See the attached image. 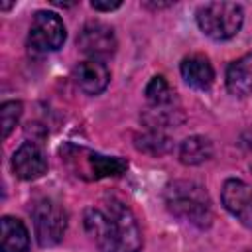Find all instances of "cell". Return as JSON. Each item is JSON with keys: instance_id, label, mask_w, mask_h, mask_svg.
Wrapping results in <instances>:
<instances>
[{"instance_id": "obj_1", "label": "cell", "mask_w": 252, "mask_h": 252, "mask_svg": "<svg viewBox=\"0 0 252 252\" xmlns=\"http://www.w3.org/2000/svg\"><path fill=\"white\" fill-rule=\"evenodd\" d=\"M163 201L167 211L199 228H207L213 222L211 199L203 185L191 179H177L169 183L163 191Z\"/></svg>"}, {"instance_id": "obj_2", "label": "cell", "mask_w": 252, "mask_h": 252, "mask_svg": "<svg viewBox=\"0 0 252 252\" xmlns=\"http://www.w3.org/2000/svg\"><path fill=\"white\" fill-rule=\"evenodd\" d=\"M244 12L236 2H207L197 10L199 30L215 41L232 39L240 32Z\"/></svg>"}, {"instance_id": "obj_3", "label": "cell", "mask_w": 252, "mask_h": 252, "mask_svg": "<svg viewBox=\"0 0 252 252\" xmlns=\"http://www.w3.org/2000/svg\"><path fill=\"white\" fill-rule=\"evenodd\" d=\"M33 230L39 246H55L63 240L67 230V213L53 199H41L32 211Z\"/></svg>"}, {"instance_id": "obj_4", "label": "cell", "mask_w": 252, "mask_h": 252, "mask_svg": "<svg viewBox=\"0 0 252 252\" xmlns=\"http://www.w3.org/2000/svg\"><path fill=\"white\" fill-rule=\"evenodd\" d=\"M67 37L65 24L55 12H37L32 20L30 26V45L35 51L47 53V51H57L63 47Z\"/></svg>"}, {"instance_id": "obj_5", "label": "cell", "mask_w": 252, "mask_h": 252, "mask_svg": "<svg viewBox=\"0 0 252 252\" xmlns=\"http://www.w3.org/2000/svg\"><path fill=\"white\" fill-rule=\"evenodd\" d=\"M104 211L108 213V217L114 224L120 250L122 252H140L144 240H142V230H140V224H138L134 213L118 199L106 201Z\"/></svg>"}, {"instance_id": "obj_6", "label": "cell", "mask_w": 252, "mask_h": 252, "mask_svg": "<svg viewBox=\"0 0 252 252\" xmlns=\"http://www.w3.org/2000/svg\"><path fill=\"white\" fill-rule=\"evenodd\" d=\"M77 45L91 59L104 61L114 55L118 41H116L114 30L110 26H106L102 22H87L79 32Z\"/></svg>"}, {"instance_id": "obj_7", "label": "cell", "mask_w": 252, "mask_h": 252, "mask_svg": "<svg viewBox=\"0 0 252 252\" xmlns=\"http://www.w3.org/2000/svg\"><path fill=\"white\" fill-rule=\"evenodd\" d=\"M220 201L236 220L252 228V187L248 183L242 179H226L220 191Z\"/></svg>"}, {"instance_id": "obj_8", "label": "cell", "mask_w": 252, "mask_h": 252, "mask_svg": "<svg viewBox=\"0 0 252 252\" xmlns=\"http://www.w3.org/2000/svg\"><path fill=\"white\" fill-rule=\"evenodd\" d=\"M83 224H85L89 238L100 252H118L120 250L114 224L106 211L94 209V207L87 209L83 215Z\"/></svg>"}, {"instance_id": "obj_9", "label": "cell", "mask_w": 252, "mask_h": 252, "mask_svg": "<svg viewBox=\"0 0 252 252\" xmlns=\"http://www.w3.org/2000/svg\"><path fill=\"white\" fill-rule=\"evenodd\" d=\"M12 169L24 181L39 179L47 171V159L41 148L33 142H24L12 156Z\"/></svg>"}, {"instance_id": "obj_10", "label": "cell", "mask_w": 252, "mask_h": 252, "mask_svg": "<svg viewBox=\"0 0 252 252\" xmlns=\"http://www.w3.org/2000/svg\"><path fill=\"white\" fill-rule=\"evenodd\" d=\"M73 81L85 94H100L110 83V71L102 61L87 59L73 69Z\"/></svg>"}, {"instance_id": "obj_11", "label": "cell", "mask_w": 252, "mask_h": 252, "mask_svg": "<svg viewBox=\"0 0 252 252\" xmlns=\"http://www.w3.org/2000/svg\"><path fill=\"white\" fill-rule=\"evenodd\" d=\"M179 73L183 77V81L197 89V91H207L213 85L215 79V71L213 65L209 63V59L205 55H189L181 61L179 65Z\"/></svg>"}, {"instance_id": "obj_12", "label": "cell", "mask_w": 252, "mask_h": 252, "mask_svg": "<svg viewBox=\"0 0 252 252\" xmlns=\"http://www.w3.org/2000/svg\"><path fill=\"white\" fill-rule=\"evenodd\" d=\"M30 232L16 217H2L0 220V252H28Z\"/></svg>"}, {"instance_id": "obj_13", "label": "cell", "mask_w": 252, "mask_h": 252, "mask_svg": "<svg viewBox=\"0 0 252 252\" xmlns=\"http://www.w3.org/2000/svg\"><path fill=\"white\" fill-rule=\"evenodd\" d=\"M226 89L234 96H250L252 94V51L228 65Z\"/></svg>"}, {"instance_id": "obj_14", "label": "cell", "mask_w": 252, "mask_h": 252, "mask_svg": "<svg viewBox=\"0 0 252 252\" xmlns=\"http://www.w3.org/2000/svg\"><path fill=\"white\" fill-rule=\"evenodd\" d=\"M87 167L91 179L118 177L128 169V161L118 156H102L96 152H87Z\"/></svg>"}, {"instance_id": "obj_15", "label": "cell", "mask_w": 252, "mask_h": 252, "mask_svg": "<svg viewBox=\"0 0 252 252\" xmlns=\"http://www.w3.org/2000/svg\"><path fill=\"white\" fill-rule=\"evenodd\" d=\"M213 158V142L207 136H189L179 146V159L185 165H199Z\"/></svg>"}, {"instance_id": "obj_16", "label": "cell", "mask_w": 252, "mask_h": 252, "mask_svg": "<svg viewBox=\"0 0 252 252\" xmlns=\"http://www.w3.org/2000/svg\"><path fill=\"white\" fill-rule=\"evenodd\" d=\"M142 120L146 122V126L150 130H158L161 132V128H169V126H177L183 122V114L179 108L173 106H152L144 112Z\"/></svg>"}, {"instance_id": "obj_17", "label": "cell", "mask_w": 252, "mask_h": 252, "mask_svg": "<svg viewBox=\"0 0 252 252\" xmlns=\"http://www.w3.org/2000/svg\"><path fill=\"white\" fill-rule=\"evenodd\" d=\"M134 144L140 152L144 154H150V156H165L173 150V142L171 138H167L163 132H158V130H148V132H142L134 138Z\"/></svg>"}, {"instance_id": "obj_18", "label": "cell", "mask_w": 252, "mask_h": 252, "mask_svg": "<svg viewBox=\"0 0 252 252\" xmlns=\"http://www.w3.org/2000/svg\"><path fill=\"white\" fill-rule=\"evenodd\" d=\"M144 94H146L150 106H173V102H175V91L159 75L150 79Z\"/></svg>"}, {"instance_id": "obj_19", "label": "cell", "mask_w": 252, "mask_h": 252, "mask_svg": "<svg viewBox=\"0 0 252 252\" xmlns=\"http://www.w3.org/2000/svg\"><path fill=\"white\" fill-rule=\"evenodd\" d=\"M22 116V102L8 100L0 106V122H2V138H8L10 132L16 128L18 120Z\"/></svg>"}, {"instance_id": "obj_20", "label": "cell", "mask_w": 252, "mask_h": 252, "mask_svg": "<svg viewBox=\"0 0 252 252\" xmlns=\"http://www.w3.org/2000/svg\"><path fill=\"white\" fill-rule=\"evenodd\" d=\"M120 6H122L120 0H114V2H108V0H93L91 2V8H94L98 12H110V10H116Z\"/></svg>"}, {"instance_id": "obj_21", "label": "cell", "mask_w": 252, "mask_h": 252, "mask_svg": "<svg viewBox=\"0 0 252 252\" xmlns=\"http://www.w3.org/2000/svg\"><path fill=\"white\" fill-rule=\"evenodd\" d=\"M238 146H240L242 150H246V152L252 154V124H250L246 130H242V134H240V138H238Z\"/></svg>"}, {"instance_id": "obj_22", "label": "cell", "mask_w": 252, "mask_h": 252, "mask_svg": "<svg viewBox=\"0 0 252 252\" xmlns=\"http://www.w3.org/2000/svg\"><path fill=\"white\" fill-rule=\"evenodd\" d=\"M10 8H12V4H8V2L2 4V10H10Z\"/></svg>"}, {"instance_id": "obj_23", "label": "cell", "mask_w": 252, "mask_h": 252, "mask_svg": "<svg viewBox=\"0 0 252 252\" xmlns=\"http://www.w3.org/2000/svg\"><path fill=\"white\" fill-rule=\"evenodd\" d=\"M250 169H252V167H250Z\"/></svg>"}]
</instances>
